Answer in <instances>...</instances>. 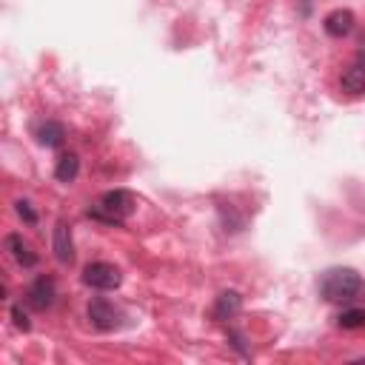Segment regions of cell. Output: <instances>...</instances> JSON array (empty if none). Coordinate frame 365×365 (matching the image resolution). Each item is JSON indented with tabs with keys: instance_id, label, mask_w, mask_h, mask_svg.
<instances>
[{
	"instance_id": "obj_7",
	"label": "cell",
	"mask_w": 365,
	"mask_h": 365,
	"mask_svg": "<svg viewBox=\"0 0 365 365\" xmlns=\"http://www.w3.org/2000/svg\"><path fill=\"white\" fill-rule=\"evenodd\" d=\"M354 23H357V17L351 9H334L325 14V21H322V29L329 37H337V41H342V37H349L354 32Z\"/></svg>"
},
{
	"instance_id": "obj_17",
	"label": "cell",
	"mask_w": 365,
	"mask_h": 365,
	"mask_svg": "<svg viewBox=\"0 0 365 365\" xmlns=\"http://www.w3.org/2000/svg\"><path fill=\"white\" fill-rule=\"evenodd\" d=\"M12 320H14V329L32 331V322H29V317H26V311L21 309V305H12Z\"/></svg>"
},
{
	"instance_id": "obj_14",
	"label": "cell",
	"mask_w": 365,
	"mask_h": 365,
	"mask_svg": "<svg viewBox=\"0 0 365 365\" xmlns=\"http://www.w3.org/2000/svg\"><path fill=\"white\" fill-rule=\"evenodd\" d=\"M86 214L91 217V220H98V223H106V225H114V228H120L123 225V220H118V217H114V214H109V211L100 206V203H94L89 211H86Z\"/></svg>"
},
{
	"instance_id": "obj_13",
	"label": "cell",
	"mask_w": 365,
	"mask_h": 365,
	"mask_svg": "<svg viewBox=\"0 0 365 365\" xmlns=\"http://www.w3.org/2000/svg\"><path fill=\"white\" fill-rule=\"evenodd\" d=\"M337 325L342 331H360L365 329V309H360V305H349L340 317H337Z\"/></svg>"
},
{
	"instance_id": "obj_1",
	"label": "cell",
	"mask_w": 365,
	"mask_h": 365,
	"mask_svg": "<svg viewBox=\"0 0 365 365\" xmlns=\"http://www.w3.org/2000/svg\"><path fill=\"white\" fill-rule=\"evenodd\" d=\"M320 294L325 302L354 305L365 297V280L354 268H331L320 277Z\"/></svg>"
},
{
	"instance_id": "obj_6",
	"label": "cell",
	"mask_w": 365,
	"mask_h": 365,
	"mask_svg": "<svg viewBox=\"0 0 365 365\" xmlns=\"http://www.w3.org/2000/svg\"><path fill=\"white\" fill-rule=\"evenodd\" d=\"M52 248H54V257L60 265H71L74 263V240H71V225L66 220H60L54 225V234H52Z\"/></svg>"
},
{
	"instance_id": "obj_10",
	"label": "cell",
	"mask_w": 365,
	"mask_h": 365,
	"mask_svg": "<svg viewBox=\"0 0 365 365\" xmlns=\"http://www.w3.org/2000/svg\"><path fill=\"white\" fill-rule=\"evenodd\" d=\"M78 175H80V157L74 155V151L57 157V166H54V180L57 183H74Z\"/></svg>"
},
{
	"instance_id": "obj_3",
	"label": "cell",
	"mask_w": 365,
	"mask_h": 365,
	"mask_svg": "<svg viewBox=\"0 0 365 365\" xmlns=\"http://www.w3.org/2000/svg\"><path fill=\"white\" fill-rule=\"evenodd\" d=\"M57 300V283L52 274H41L29 288H26V302L34 311H49Z\"/></svg>"
},
{
	"instance_id": "obj_4",
	"label": "cell",
	"mask_w": 365,
	"mask_h": 365,
	"mask_svg": "<svg viewBox=\"0 0 365 365\" xmlns=\"http://www.w3.org/2000/svg\"><path fill=\"white\" fill-rule=\"evenodd\" d=\"M86 317L98 331H114L120 325V309L109 300H100V297L86 305Z\"/></svg>"
},
{
	"instance_id": "obj_11",
	"label": "cell",
	"mask_w": 365,
	"mask_h": 365,
	"mask_svg": "<svg viewBox=\"0 0 365 365\" xmlns=\"http://www.w3.org/2000/svg\"><path fill=\"white\" fill-rule=\"evenodd\" d=\"M63 140H66V126L63 123L46 120V123H41V129H37V143L46 146V148L63 146Z\"/></svg>"
},
{
	"instance_id": "obj_2",
	"label": "cell",
	"mask_w": 365,
	"mask_h": 365,
	"mask_svg": "<svg viewBox=\"0 0 365 365\" xmlns=\"http://www.w3.org/2000/svg\"><path fill=\"white\" fill-rule=\"evenodd\" d=\"M83 283L89 288H98V291H114V288H120L123 274L111 263H89L83 268Z\"/></svg>"
},
{
	"instance_id": "obj_12",
	"label": "cell",
	"mask_w": 365,
	"mask_h": 365,
	"mask_svg": "<svg viewBox=\"0 0 365 365\" xmlns=\"http://www.w3.org/2000/svg\"><path fill=\"white\" fill-rule=\"evenodd\" d=\"M340 86L349 94H362L365 91V63H354V66L345 69L342 78H340Z\"/></svg>"
},
{
	"instance_id": "obj_5",
	"label": "cell",
	"mask_w": 365,
	"mask_h": 365,
	"mask_svg": "<svg viewBox=\"0 0 365 365\" xmlns=\"http://www.w3.org/2000/svg\"><path fill=\"white\" fill-rule=\"evenodd\" d=\"M100 206L109 211V214H114L118 220L126 223L134 214V208H137V200H134V195L126 191V188H111L100 197Z\"/></svg>"
},
{
	"instance_id": "obj_8",
	"label": "cell",
	"mask_w": 365,
	"mask_h": 365,
	"mask_svg": "<svg viewBox=\"0 0 365 365\" xmlns=\"http://www.w3.org/2000/svg\"><path fill=\"white\" fill-rule=\"evenodd\" d=\"M6 252L12 254V260L21 265V268H34L37 263H41V257H37L34 248L23 240V234H6Z\"/></svg>"
},
{
	"instance_id": "obj_9",
	"label": "cell",
	"mask_w": 365,
	"mask_h": 365,
	"mask_svg": "<svg viewBox=\"0 0 365 365\" xmlns=\"http://www.w3.org/2000/svg\"><path fill=\"white\" fill-rule=\"evenodd\" d=\"M243 309V297L237 291H223L217 300H214V309H211V317H214L217 322H225V320H232L237 317Z\"/></svg>"
},
{
	"instance_id": "obj_15",
	"label": "cell",
	"mask_w": 365,
	"mask_h": 365,
	"mask_svg": "<svg viewBox=\"0 0 365 365\" xmlns=\"http://www.w3.org/2000/svg\"><path fill=\"white\" fill-rule=\"evenodd\" d=\"M225 337H228V345H232L234 351H240L243 357H252V351H248V345H245V334L237 331V329H225Z\"/></svg>"
},
{
	"instance_id": "obj_16",
	"label": "cell",
	"mask_w": 365,
	"mask_h": 365,
	"mask_svg": "<svg viewBox=\"0 0 365 365\" xmlns=\"http://www.w3.org/2000/svg\"><path fill=\"white\" fill-rule=\"evenodd\" d=\"M14 211H17V217H21L26 225H37V211L32 208L29 200H14Z\"/></svg>"
}]
</instances>
